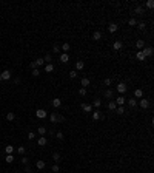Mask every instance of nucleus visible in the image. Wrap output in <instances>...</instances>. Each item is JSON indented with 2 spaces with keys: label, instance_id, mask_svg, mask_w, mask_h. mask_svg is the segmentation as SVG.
Returning <instances> with one entry per match:
<instances>
[{
  "label": "nucleus",
  "instance_id": "nucleus-1",
  "mask_svg": "<svg viewBox=\"0 0 154 173\" xmlns=\"http://www.w3.org/2000/svg\"><path fill=\"white\" fill-rule=\"evenodd\" d=\"M116 90H117L120 94H123V93L128 90V87H126V83H125V82H119V83H117V87H116Z\"/></svg>",
  "mask_w": 154,
  "mask_h": 173
},
{
  "label": "nucleus",
  "instance_id": "nucleus-2",
  "mask_svg": "<svg viewBox=\"0 0 154 173\" xmlns=\"http://www.w3.org/2000/svg\"><path fill=\"white\" fill-rule=\"evenodd\" d=\"M114 102H116V105H117V107H123V104L126 102V98H125L123 94H120L119 98H117V99L114 100Z\"/></svg>",
  "mask_w": 154,
  "mask_h": 173
},
{
  "label": "nucleus",
  "instance_id": "nucleus-3",
  "mask_svg": "<svg viewBox=\"0 0 154 173\" xmlns=\"http://www.w3.org/2000/svg\"><path fill=\"white\" fill-rule=\"evenodd\" d=\"M142 53H143L145 57H151L153 56V48H151V46H145V48L142 49Z\"/></svg>",
  "mask_w": 154,
  "mask_h": 173
},
{
  "label": "nucleus",
  "instance_id": "nucleus-4",
  "mask_svg": "<svg viewBox=\"0 0 154 173\" xmlns=\"http://www.w3.org/2000/svg\"><path fill=\"white\" fill-rule=\"evenodd\" d=\"M60 49H62V51H63L65 54H68L69 51H71V43H68V42H65V43L60 46Z\"/></svg>",
  "mask_w": 154,
  "mask_h": 173
},
{
  "label": "nucleus",
  "instance_id": "nucleus-5",
  "mask_svg": "<svg viewBox=\"0 0 154 173\" xmlns=\"http://www.w3.org/2000/svg\"><path fill=\"white\" fill-rule=\"evenodd\" d=\"M36 116L39 117V119H43V117H46V111H45L43 108H39V110L36 111Z\"/></svg>",
  "mask_w": 154,
  "mask_h": 173
},
{
  "label": "nucleus",
  "instance_id": "nucleus-6",
  "mask_svg": "<svg viewBox=\"0 0 154 173\" xmlns=\"http://www.w3.org/2000/svg\"><path fill=\"white\" fill-rule=\"evenodd\" d=\"M139 105H140V108H143V110H147L148 107H149V100L148 99H140V102H139Z\"/></svg>",
  "mask_w": 154,
  "mask_h": 173
},
{
  "label": "nucleus",
  "instance_id": "nucleus-7",
  "mask_svg": "<svg viewBox=\"0 0 154 173\" xmlns=\"http://www.w3.org/2000/svg\"><path fill=\"white\" fill-rule=\"evenodd\" d=\"M93 119L94 121H100V119H103V115L99 110H95V111H93Z\"/></svg>",
  "mask_w": 154,
  "mask_h": 173
},
{
  "label": "nucleus",
  "instance_id": "nucleus-8",
  "mask_svg": "<svg viewBox=\"0 0 154 173\" xmlns=\"http://www.w3.org/2000/svg\"><path fill=\"white\" fill-rule=\"evenodd\" d=\"M117 29H119V26H117V23H110V25H108V31H110L111 34H114V33L117 31Z\"/></svg>",
  "mask_w": 154,
  "mask_h": 173
},
{
  "label": "nucleus",
  "instance_id": "nucleus-9",
  "mask_svg": "<svg viewBox=\"0 0 154 173\" xmlns=\"http://www.w3.org/2000/svg\"><path fill=\"white\" fill-rule=\"evenodd\" d=\"M0 74H2V79H3V81H9V79H11V71H9V70H5L3 73H0Z\"/></svg>",
  "mask_w": 154,
  "mask_h": 173
},
{
  "label": "nucleus",
  "instance_id": "nucleus-10",
  "mask_svg": "<svg viewBox=\"0 0 154 173\" xmlns=\"http://www.w3.org/2000/svg\"><path fill=\"white\" fill-rule=\"evenodd\" d=\"M37 144H39L40 147H45L48 144V139H46V136H40L39 138V141H37Z\"/></svg>",
  "mask_w": 154,
  "mask_h": 173
},
{
  "label": "nucleus",
  "instance_id": "nucleus-11",
  "mask_svg": "<svg viewBox=\"0 0 154 173\" xmlns=\"http://www.w3.org/2000/svg\"><path fill=\"white\" fill-rule=\"evenodd\" d=\"M136 48H137V49H140V51H142V49L145 48V40H143V39H139V40L136 42Z\"/></svg>",
  "mask_w": 154,
  "mask_h": 173
},
{
  "label": "nucleus",
  "instance_id": "nucleus-12",
  "mask_svg": "<svg viewBox=\"0 0 154 173\" xmlns=\"http://www.w3.org/2000/svg\"><path fill=\"white\" fill-rule=\"evenodd\" d=\"M134 12H136V14H139V16H142L143 12H145V6H142V5H137V6L134 8Z\"/></svg>",
  "mask_w": 154,
  "mask_h": 173
},
{
  "label": "nucleus",
  "instance_id": "nucleus-13",
  "mask_svg": "<svg viewBox=\"0 0 154 173\" xmlns=\"http://www.w3.org/2000/svg\"><path fill=\"white\" fill-rule=\"evenodd\" d=\"M49 121H51L52 124H57V122H59V115H57L56 111L51 113V116H49Z\"/></svg>",
  "mask_w": 154,
  "mask_h": 173
},
{
  "label": "nucleus",
  "instance_id": "nucleus-14",
  "mask_svg": "<svg viewBox=\"0 0 154 173\" xmlns=\"http://www.w3.org/2000/svg\"><path fill=\"white\" fill-rule=\"evenodd\" d=\"M82 110L85 113H91L93 111V105H89V104H82Z\"/></svg>",
  "mask_w": 154,
  "mask_h": 173
},
{
  "label": "nucleus",
  "instance_id": "nucleus-15",
  "mask_svg": "<svg viewBox=\"0 0 154 173\" xmlns=\"http://www.w3.org/2000/svg\"><path fill=\"white\" fill-rule=\"evenodd\" d=\"M122 46H123V43L120 40H116L114 43H113V48L116 49V51H120V49H122Z\"/></svg>",
  "mask_w": 154,
  "mask_h": 173
},
{
  "label": "nucleus",
  "instance_id": "nucleus-16",
  "mask_svg": "<svg viewBox=\"0 0 154 173\" xmlns=\"http://www.w3.org/2000/svg\"><path fill=\"white\" fill-rule=\"evenodd\" d=\"M80 83H82V88H86V87H89V83H91V81L88 77H83L82 81H80Z\"/></svg>",
  "mask_w": 154,
  "mask_h": 173
},
{
  "label": "nucleus",
  "instance_id": "nucleus-17",
  "mask_svg": "<svg viewBox=\"0 0 154 173\" xmlns=\"http://www.w3.org/2000/svg\"><path fill=\"white\" fill-rule=\"evenodd\" d=\"M43 60H45V64H51V62H52V54L51 53H46V54H45V57H43Z\"/></svg>",
  "mask_w": 154,
  "mask_h": 173
},
{
  "label": "nucleus",
  "instance_id": "nucleus-18",
  "mask_svg": "<svg viewBox=\"0 0 154 173\" xmlns=\"http://www.w3.org/2000/svg\"><path fill=\"white\" fill-rule=\"evenodd\" d=\"M126 102H128V105H130V108H136L137 107V100L136 99H126Z\"/></svg>",
  "mask_w": 154,
  "mask_h": 173
},
{
  "label": "nucleus",
  "instance_id": "nucleus-19",
  "mask_svg": "<svg viewBox=\"0 0 154 173\" xmlns=\"http://www.w3.org/2000/svg\"><path fill=\"white\" fill-rule=\"evenodd\" d=\"M60 105H62V99H52V107L54 108H60Z\"/></svg>",
  "mask_w": 154,
  "mask_h": 173
},
{
  "label": "nucleus",
  "instance_id": "nucleus-20",
  "mask_svg": "<svg viewBox=\"0 0 154 173\" xmlns=\"http://www.w3.org/2000/svg\"><path fill=\"white\" fill-rule=\"evenodd\" d=\"M36 167L39 168V170H43V168L46 167V162H45V161H37L36 162Z\"/></svg>",
  "mask_w": 154,
  "mask_h": 173
},
{
  "label": "nucleus",
  "instance_id": "nucleus-21",
  "mask_svg": "<svg viewBox=\"0 0 154 173\" xmlns=\"http://www.w3.org/2000/svg\"><path fill=\"white\" fill-rule=\"evenodd\" d=\"M116 108H117L116 102H114V100H110V102H108V110H111V111H116Z\"/></svg>",
  "mask_w": 154,
  "mask_h": 173
},
{
  "label": "nucleus",
  "instance_id": "nucleus-22",
  "mask_svg": "<svg viewBox=\"0 0 154 173\" xmlns=\"http://www.w3.org/2000/svg\"><path fill=\"white\" fill-rule=\"evenodd\" d=\"M113 96H114V90H110V88H108V90L105 91V98L106 99H113Z\"/></svg>",
  "mask_w": 154,
  "mask_h": 173
},
{
  "label": "nucleus",
  "instance_id": "nucleus-23",
  "mask_svg": "<svg viewBox=\"0 0 154 173\" xmlns=\"http://www.w3.org/2000/svg\"><path fill=\"white\" fill-rule=\"evenodd\" d=\"M93 107L95 108V110H99L102 107V100L100 99H94V102H93Z\"/></svg>",
  "mask_w": 154,
  "mask_h": 173
},
{
  "label": "nucleus",
  "instance_id": "nucleus-24",
  "mask_svg": "<svg viewBox=\"0 0 154 173\" xmlns=\"http://www.w3.org/2000/svg\"><path fill=\"white\" fill-rule=\"evenodd\" d=\"M45 71H46V73H52V71H54V65L52 64H45Z\"/></svg>",
  "mask_w": 154,
  "mask_h": 173
},
{
  "label": "nucleus",
  "instance_id": "nucleus-25",
  "mask_svg": "<svg viewBox=\"0 0 154 173\" xmlns=\"http://www.w3.org/2000/svg\"><path fill=\"white\" fill-rule=\"evenodd\" d=\"M134 98H137V99H142V98H143V91L140 90V88L134 91Z\"/></svg>",
  "mask_w": 154,
  "mask_h": 173
},
{
  "label": "nucleus",
  "instance_id": "nucleus-26",
  "mask_svg": "<svg viewBox=\"0 0 154 173\" xmlns=\"http://www.w3.org/2000/svg\"><path fill=\"white\" fill-rule=\"evenodd\" d=\"M93 39H94V40H100V39H102V33H100V31H94V33H93Z\"/></svg>",
  "mask_w": 154,
  "mask_h": 173
},
{
  "label": "nucleus",
  "instance_id": "nucleus-27",
  "mask_svg": "<svg viewBox=\"0 0 154 173\" xmlns=\"http://www.w3.org/2000/svg\"><path fill=\"white\" fill-rule=\"evenodd\" d=\"M69 60V56H68V54H62V56H60V62H62V64H66V62H68Z\"/></svg>",
  "mask_w": 154,
  "mask_h": 173
},
{
  "label": "nucleus",
  "instance_id": "nucleus-28",
  "mask_svg": "<svg viewBox=\"0 0 154 173\" xmlns=\"http://www.w3.org/2000/svg\"><path fill=\"white\" fill-rule=\"evenodd\" d=\"M136 57H137V60H140V62H145V59H147V57L143 56V53H142V51L137 53V54H136Z\"/></svg>",
  "mask_w": 154,
  "mask_h": 173
},
{
  "label": "nucleus",
  "instance_id": "nucleus-29",
  "mask_svg": "<svg viewBox=\"0 0 154 173\" xmlns=\"http://www.w3.org/2000/svg\"><path fill=\"white\" fill-rule=\"evenodd\" d=\"M37 133H39L40 136H45V134H46V128H45V127H39V128H37Z\"/></svg>",
  "mask_w": 154,
  "mask_h": 173
},
{
  "label": "nucleus",
  "instance_id": "nucleus-30",
  "mask_svg": "<svg viewBox=\"0 0 154 173\" xmlns=\"http://www.w3.org/2000/svg\"><path fill=\"white\" fill-rule=\"evenodd\" d=\"M15 119V115H14V113H12V111H9V113H8V115H6V121H14Z\"/></svg>",
  "mask_w": 154,
  "mask_h": 173
},
{
  "label": "nucleus",
  "instance_id": "nucleus-31",
  "mask_svg": "<svg viewBox=\"0 0 154 173\" xmlns=\"http://www.w3.org/2000/svg\"><path fill=\"white\" fill-rule=\"evenodd\" d=\"M83 68H85V64H83L82 60L76 62V70H83Z\"/></svg>",
  "mask_w": 154,
  "mask_h": 173
},
{
  "label": "nucleus",
  "instance_id": "nucleus-32",
  "mask_svg": "<svg viewBox=\"0 0 154 173\" xmlns=\"http://www.w3.org/2000/svg\"><path fill=\"white\" fill-rule=\"evenodd\" d=\"M5 151H6V155H12L14 147H12V145H6V147H5Z\"/></svg>",
  "mask_w": 154,
  "mask_h": 173
},
{
  "label": "nucleus",
  "instance_id": "nucleus-33",
  "mask_svg": "<svg viewBox=\"0 0 154 173\" xmlns=\"http://www.w3.org/2000/svg\"><path fill=\"white\" fill-rule=\"evenodd\" d=\"M25 151H26V148H25L23 145H20V147H17V153H19L20 156H23V155H25Z\"/></svg>",
  "mask_w": 154,
  "mask_h": 173
},
{
  "label": "nucleus",
  "instance_id": "nucleus-34",
  "mask_svg": "<svg viewBox=\"0 0 154 173\" xmlns=\"http://www.w3.org/2000/svg\"><path fill=\"white\" fill-rule=\"evenodd\" d=\"M52 159L56 161V164H59V161H60V153H57V151H56V153H52Z\"/></svg>",
  "mask_w": 154,
  "mask_h": 173
},
{
  "label": "nucleus",
  "instance_id": "nucleus-35",
  "mask_svg": "<svg viewBox=\"0 0 154 173\" xmlns=\"http://www.w3.org/2000/svg\"><path fill=\"white\" fill-rule=\"evenodd\" d=\"M116 113L122 116V115H125V108L123 107H117V108H116Z\"/></svg>",
  "mask_w": 154,
  "mask_h": 173
},
{
  "label": "nucleus",
  "instance_id": "nucleus-36",
  "mask_svg": "<svg viewBox=\"0 0 154 173\" xmlns=\"http://www.w3.org/2000/svg\"><path fill=\"white\" fill-rule=\"evenodd\" d=\"M128 25H130V26H136V25H137V20H136L134 17H131L130 20H128Z\"/></svg>",
  "mask_w": 154,
  "mask_h": 173
},
{
  "label": "nucleus",
  "instance_id": "nucleus-37",
  "mask_svg": "<svg viewBox=\"0 0 154 173\" xmlns=\"http://www.w3.org/2000/svg\"><path fill=\"white\" fill-rule=\"evenodd\" d=\"M36 65H37V66H42V65H45V60H43V57L37 59V60H36Z\"/></svg>",
  "mask_w": 154,
  "mask_h": 173
},
{
  "label": "nucleus",
  "instance_id": "nucleus-38",
  "mask_svg": "<svg viewBox=\"0 0 154 173\" xmlns=\"http://www.w3.org/2000/svg\"><path fill=\"white\" fill-rule=\"evenodd\" d=\"M5 161H6L8 164H11L12 161H14V156H12V155H6V158H5Z\"/></svg>",
  "mask_w": 154,
  "mask_h": 173
},
{
  "label": "nucleus",
  "instance_id": "nucleus-39",
  "mask_svg": "<svg viewBox=\"0 0 154 173\" xmlns=\"http://www.w3.org/2000/svg\"><path fill=\"white\" fill-rule=\"evenodd\" d=\"M69 77H71V79H76V77H77V71H76V70H71V71H69Z\"/></svg>",
  "mask_w": 154,
  "mask_h": 173
},
{
  "label": "nucleus",
  "instance_id": "nucleus-40",
  "mask_svg": "<svg viewBox=\"0 0 154 173\" xmlns=\"http://www.w3.org/2000/svg\"><path fill=\"white\" fill-rule=\"evenodd\" d=\"M136 26L139 28V29H145V26H147V25H145V22H137Z\"/></svg>",
  "mask_w": 154,
  "mask_h": 173
},
{
  "label": "nucleus",
  "instance_id": "nucleus-41",
  "mask_svg": "<svg viewBox=\"0 0 154 173\" xmlns=\"http://www.w3.org/2000/svg\"><path fill=\"white\" fill-rule=\"evenodd\" d=\"M147 8H149V9L154 8V2H153V0H148V2H147Z\"/></svg>",
  "mask_w": 154,
  "mask_h": 173
},
{
  "label": "nucleus",
  "instance_id": "nucleus-42",
  "mask_svg": "<svg viewBox=\"0 0 154 173\" xmlns=\"http://www.w3.org/2000/svg\"><path fill=\"white\" fill-rule=\"evenodd\" d=\"M32 76H34V77H39V76H40V71L37 70V68H34V70H32Z\"/></svg>",
  "mask_w": 154,
  "mask_h": 173
},
{
  "label": "nucleus",
  "instance_id": "nucleus-43",
  "mask_svg": "<svg viewBox=\"0 0 154 173\" xmlns=\"http://www.w3.org/2000/svg\"><path fill=\"white\" fill-rule=\"evenodd\" d=\"M56 138H57V139H60V141H62V139H63L65 136H63V133H62V132H57V133H56Z\"/></svg>",
  "mask_w": 154,
  "mask_h": 173
},
{
  "label": "nucleus",
  "instance_id": "nucleus-44",
  "mask_svg": "<svg viewBox=\"0 0 154 173\" xmlns=\"http://www.w3.org/2000/svg\"><path fill=\"white\" fill-rule=\"evenodd\" d=\"M79 94H80V96H86V88H80V90H79Z\"/></svg>",
  "mask_w": 154,
  "mask_h": 173
},
{
  "label": "nucleus",
  "instance_id": "nucleus-45",
  "mask_svg": "<svg viewBox=\"0 0 154 173\" xmlns=\"http://www.w3.org/2000/svg\"><path fill=\"white\" fill-rule=\"evenodd\" d=\"M111 82H113V81H111V79H110V77H106V79H105V81H103V83H105V85H106V87H110V85H111Z\"/></svg>",
  "mask_w": 154,
  "mask_h": 173
},
{
  "label": "nucleus",
  "instance_id": "nucleus-46",
  "mask_svg": "<svg viewBox=\"0 0 154 173\" xmlns=\"http://www.w3.org/2000/svg\"><path fill=\"white\" fill-rule=\"evenodd\" d=\"M59 51H60V46L59 45H54L52 46V53H59Z\"/></svg>",
  "mask_w": 154,
  "mask_h": 173
},
{
  "label": "nucleus",
  "instance_id": "nucleus-47",
  "mask_svg": "<svg viewBox=\"0 0 154 173\" xmlns=\"http://www.w3.org/2000/svg\"><path fill=\"white\" fill-rule=\"evenodd\" d=\"M34 136H36L34 132H29V133H28V139H29V141H32V139H34Z\"/></svg>",
  "mask_w": 154,
  "mask_h": 173
},
{
  "label": "nucleus",
  "instance_id": "nucleus-48",
  "mask_svg": "<svg viewBox=\"0 0 154 173\" xmlns=\"http://www.w3.org/2000/svg\"><path fill=\"white\" fill-rule=\"evenodd\" d=\"M52 172H54V173L59 172V164H54V165H52Z\"/></svg>",
  "mask_w": 154,
  "mask_h": 173
},
{
  "label": "nucleus",
  "instance_id": "nucleus-49",
  "mask_svg": "<svg viewBox=\"0 0 154 173\" xmlns=\"http://www.w3.org/2000/svg\"><path fill=\"white\" fill-rule=\"evenodd\" d=\"M22 162L25 164V165H26V164H28V162H29V159H28V158H26V156H22Z\"/></svg>",
  "mask_w": 154,
  "mask_h": 173
},
{
  "label": "nucleus",
  "instance_id": "nucleus-50",
  "mask_svg": "<svg viewBox=\"0 0 154 173\" xmlns=\"http://www.w3.org/2000/svg\"><path fill=\"white\" fill-rule=\"evenodd\" d=\"M29 172H31V167L26 165V167H25V173H29Z\"/></svg>",
  "mask_w": 154,
  "mask_h": 173
},
{
  "label": "nucleus",
  "instance_id": "nucleus-51",
  "mask_svg": "<svg viewBox=\"0 0 154 173\" xmlns=\"http://www.w3.org/2000/svg\"><path fill=\"white\" fill-rule=\"evenodd\" d=\"M63 121H65V117L62 116V115H59V122H63Z\"/></svg>",
  "mask_w": 154,
  "mask_h": 173
},
{
  "label": "nucleus",
  "instance_id": "nucleus-52",
  "mask_svg": "<svg viewBox=\"0 0 154 173\" xmlns=\"http://www.w3.org/2000/svg\"><path fill=\"white\" fill-rule=\"evenodd\" d=\"M31 68L34 70V68H37V65H36V62H31Z\"/></svg>",
  "mask_w": 154,
  "mask_h": 173
},
{
  "label": "nucleus",
  "instance_id": "nucleus-53",
  "mask_svg": "<svg viewBox=\"0 0 154 173\" xmlns=\"http://www.w3.org/2000/svg\"><path fill=\"white\" fill-rule=\"evenodd\" d=\"M2 81H3V79H2V74H0V82H2Z\"/></svg>",
  "mask_w": 154,
  "mask_h": 173
}]
</instances>
